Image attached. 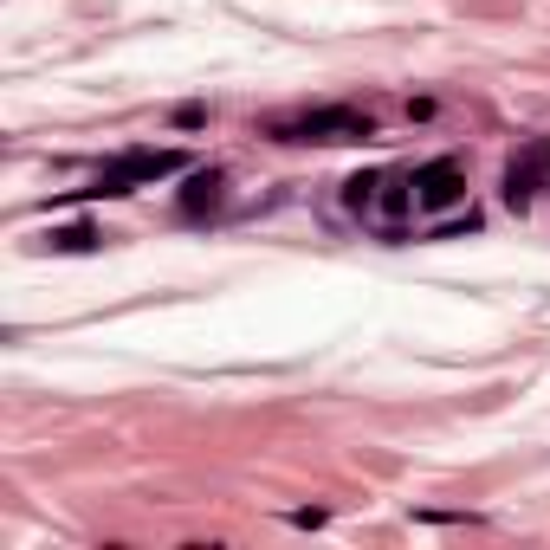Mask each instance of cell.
Wrapping results in <instances>:
<instances>
[{
	"mask_svg": "<svg viewBox=\"0 0 550 550\" xmlns=\"http://www.w3.org/2000/svg\"><path fill=\"white\" fill-rule=\"evenodd\" d=\"M188 169L182 149H130V156H117L110 169H98V182L85 188V195H136L143 182H162V175Z\"/></svg>",
	"mask_w": 550,
	"mask_h": 550,
	"instance_id": "obj_2",
	"label": "cell"
},
{
	"mask_svg": "<svg viewBox=\"0 0 550 550\" xmlns=\"http://www.w3.org/2000/svg\"><path fill=\"white\" fill-rule=\"evenodd\" d=\"M376 188H382V182H376V175H350V182H343V201H350V208H356V214H363V208H369V201H376Z\"/></svg>",
	"mask_w": 550,
	"mask_h": 550,
	"instance_id": "obj_7",
	"label": "cell"
},
{
	"mask_svg": "<svg viewBox=\"0 0 550 550\" xmlns=\"http://www.w3.org/2000/svg\"><path fill=\"white\" fill-rule=\"evenodd\" d=\"M538 188H544V169H538V156H518L512 169H505V208H518V214H525L531 201H538Z\"/></svg>",
	"mask_w": 550,
	"mask_h": 550,
	"instance_id": "obj_4",
	"label": "cell"
},
{
	"mask_svg": "<svg viewBox=\"0 0 550 550\" xmlns=\"http://www.w3.org/2000/svg\"><path fill=\"white\" fill-rule=\"evenodd\" d=\"M531 156H538V169L550 175V136H544V143H538V149H531Z\"/></svg>",
	"mask_w": 550,
	"mask_h": 550,
	"instance_id": "obj_11",
	"label": "cell"
},
{
	"mask_svg": "<svg viewBox=\"0 0 550 550\" xmlns=\"http://www.w3.org/2000/svg\"><path fill=\"white\" fill-rule=\"evenodd\" d=\"M201 123H208V104H182L175 110V130H201Z\"/></svg>",
	"mask_w": 550,
	"mask_h": 550,
	"instance_id": "obj_9",
	"label": "cell"
},
{
	"mask_svg": "<svg viewBox=\"0 0 550 550\" xmlns=\"http://www.w3.org/2000/svg\"><path fill=\"white\" fill-rule=\"evenodd\" d=\"M473 227H479L473 214H466V220H440V227H434V240H460V233H473Z\"/></svg>",
	"mask_w": 550,
	"mask_h": 550,
	"instance_id": "obj_10",
	"label": "cell"
},
{
	"mask_svg": "<svg viewBox=\"0 0 550 550\" xmlns=\"http://www.w3.org/2000/svg\"><path fill=\"white\" fill-rule=\"evenodd\" d=\"M272 136L279 143H363V136H376V123L350 104H324V110H305V117L272 123Z\"/></svg>",
	"mask_w": 550,
	"mask_h": 550,
	"instance_id": "obj_1",
	"label": "cell"
},
{
	"mask_svg": "<svg viewBox=\"0 0 550 550\" xmlns=\"http://www.w3.org/2000/svg\"><path fill=\"white\" fill-rule=\"evenodd\" d=\"M389 195H382V208L389 214H408V201H415V182H382Z\"/></svg>",
	"mask_w": 550,
	"mask_h": 550,
	"instance_id": "obj_8",
	"label": "cell"
},
{
	"mask_svg": "<svg viewBox=\"0 0 550 550\" xmlns=\"http://www.w3.org/2000/svg\"><path fill=\"white\" fill-rule=\"evenodd\" d=\"M46 246H52V253H98L104 233H98V227H85V220H72V227H52V233H46Z\"/></svg>",
	"mask_w": 550,
	"mask_h": 550,
	"instance_id": "obj_6",
	"label": "cell"
},
{
	"mask_svg": "<svg viewBox=\"0 0 550 550\" xmlns=\"http://www.w3.org/2000/svg\"><path fill=\"white\" fill-rule=\"evenodd\" d=\"M220 188H227V175H220V169H195V175H188V188H182V214L188 220L214 214L220 208Z\"/></svg>",
	"mask_w": 550,
	"mask_h": 550,
	"instance_id": "obj_5",
	"label": "cell"
},
{
	"mask_svg": "<svg viewBox=\"0 0 550 550\" xmlns=\"http://www.w3.org/2000/svg\"><path fill=\"white\" fill-rule=\"evenodd\" d=\"M408 182H415V208H428V214H447V208H460V201H466V175H460V162H447V156L421 162Z\"/></svg>",
	"mask_w": 550,
	"mask_h": 550,
	"instance_id": "obj_3",
	"label": "cell"
}]
</instances>
